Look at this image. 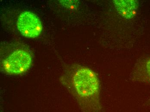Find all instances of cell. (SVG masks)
Returning a JSON list of instances; mask_svg holds the SVG:
<instances>
[{
	"label": "cell",
	"instance_id": "obj_2",
	"mask_svg": "<svg viewBox=\"0 0 150 112\" xmlns=\"http://www.w3.org/2000/svg\"><path fill=\"white\" fill-rule=\"evenodd\" d=\"M32 61V57L28 52L17 50L4 60L3 66L4 71L9 74H21L30 68Z\"/></svg>",
	"mask_w": 150,
	"mask_h": 112
},
{
	"label": "cell",
	"instance_id": "obj_1",
	"mask_svg": "<svg viewBox=\"0 0 150 112\" xmlns=\"http://www.w3.org/2000/svg\"><path fill=\"white\" fill-rule=\"evenodd\" d=\"M72 93L82 112H104L97 75L85 66L76 67L70 77Z\"/></svg>",
	"mask_w": 150,
	"mask_h": 112
},
{
	"label": "cell",
	"instance_id": "obj_3",
	"mask_svg": "<svg viewBox=\"0 0 150 112\" xmlns=\"http://www.w3.org/2000/svg\"><path fill=\"white\" fill-rule=\"evenodd\" d=\"M16 25L21 33L27 38H36L42 30V25L39 18L29 11L24 12L20 14Z\"/></svg>",
	"mask_w": 150,
	"mask_h": 112
},
{
	"label": "cell",
	"instance_id": "obj_4",
	"mask_svg": "<svg viewBox=\"0 0 150 112\" xmlns=\"http://www.w3.org/2000/svg\"><path fill=\"white\" fill-rule=\"evenodd\" d=\"M113 3L118 13L127 20L135 17L139 6V2L135 0H114Z\"/></svg>",
	"mask_w": 150,
	"mask_h": 112
},
{
	"label": "cell",
	"instance_id": "obj_5",
	"mask_svg": "<svg viewBox=\"0 0 150 112\" xmlns=\"http://www.w3.org/2000/svg\"><path fill=\"white\" fill-rule=\"evenodd\" d=\"M130 79L133 81L150 83V58L135 67L131 74Z\"/></svg>",
	"mask_w": 150,
	"mask_h": 112
}]
</instances>
